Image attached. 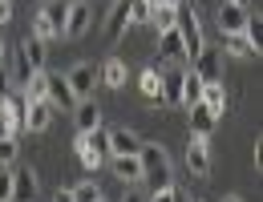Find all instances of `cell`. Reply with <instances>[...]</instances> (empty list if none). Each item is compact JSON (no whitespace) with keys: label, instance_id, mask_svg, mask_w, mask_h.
I'll return each instance as SVG.
<instances>
[{"label":"cell","instance_id":"obj_16","mask_svg":"<svg viewBox=\"0 0 263 202\" xmlns=\"http://www.w3.org/2000/svg\"><path fill=\"white\" fill-rule=\"evenodd\" d=\"M41 16H45V25L53 29V36H65V21H69V4H65V0L45 4V8H41Z\"/></svg>","mask_w":263,"mask_h":202},{"label":"cell","instance_id":"obj_43","mask_svg":"<svg viewBox=\"0 0 263 202\" xmlns=\"http://www.w3.org/2000/svg\"><path fill=\"white\" fill-rule=\"evenodd\" d=\"M223 202H243V198H239V194H227V198H223Z\"/></svg>","mask_w":263,"mask_h":202},{"label":"cell","instance_id":"obj_39","mask_svg":"<svg viewBox=\"0 0 263 202\" xmlns=\"http://www.w3.org/2000/svg\"><path fill=\"white\" fill-rule=\"evenodd\" d=\"M227 4H235V8H247V12H251V0H227Z\"/></svg>","mask_w":263,"mask_h":202},{"label":"cell","instance_id":"obj_37","mask_svg":"<svg viewBox=\"0 0 263 202\" xmlns=\"http://www.w3.org/2000/svg\"><path fill=\"white\" fill-rule=\"evenodd\" d=\"M8 21H12V4H8V0H0V25H8Z\"/></svg>","mask_w":263,"mask_h":202},{"label":"cell","instance_id":"obj_46","mask_svg":"<svg viewBox=\"0 0 263 202\" xmlns=\"http://www.w3.org/2000/svg\"><path fill=\"white\" fill-rule=\"evenodd\" d=\"M195 202H198V198H195Z\"/></svg>","mask_w":263,"mask_h":202},{"label":"cell","instance_id":"obj_9","mask_svg":"<svg viewBox=\"0 0 263 202\" xmlns=\"http://www.w3.org/2000/svg\"><path fill=\"white\" fill-rule=\"evenodd\" d=\"M49 105H53V109H57V105H61V109H73V105H77V97H73V89H69V81H65V73H49Z\"/></svg>","mask_w":263,"mask_h":202},{"label":"cell","instance_id":"obj_21","mask_svg":"<svg viewBox=\"0 0 263 202\" xmlns=\"http://www.w3.org/2000/svg\"><path fill=\"white\" fill-rule=\"evenodd\" d=\"M33 73H36V69L29 65V57H25L21 49H16V53H12V69H8V77H12V89H25Z\"/></svg>","mask_w":263,"mask_h":202},{"label":"cell","instance_id":"obj_3","mask_svg":"<svg viewBox=\"0 0 263 202\" xmlns=\"http://www.w3.org/2000/svg\"><path fill=\"white\" fill-rule=\"evenodd\" d=\"M69 89H73V97L77 101H89L93 97V85H98V65L93 61H77V65L65 73Z\"/></svg>","mask_w":263,"mask_h":202},{"label":"cell","instance_id":"obj_27","mask_svg":"<svg viewBox=\"0 0 263 202\" xmlns=\"http://www.w3.org/2000/svg\"><path fill=\"white\" fill-rule=\"evenodd\" d=\"M77 158H81V166H85V170H98L105 154H98V150L89 146V137H85V134H77Z\"/></svg>","mask_w":263,"mask_h":202},{"label":"cell","instance_id":"obj_11","mask_svg":"<svg viewBox=\"0 0 263 202\" xmlns=\"http://www.w3.org/2000/svg\"><path fill=\"white\" fill-rule=\"evenodd\" d=\"M89 33V4L85 0H73L69 4V21H65V36L69 41H77V36Z\"/></svg>","mask_w":263,"mask_h":202},{"label":"cell","instance_id":"obj_38","mask_svg":"<svg viewBox=\"0 0 263 202\" xmlns=\"http://www.w3.org/2000/svg\"><path fill=\"white\" fill-rule=\"evenodd\" d=\"M53 202H73V194H69V190H57V194H53Z\"/></svg>","mask_w":263,"mask_h":202},{"label":"cell","instance_id":"obj_36","mask_svg":"<svg viewBox=\"0 0 263 202\" xmlns=\"http://www.w3.org/2000/svg\"><path fill=\"white\" fill-rule=\"evenodd\" d=\"M174 198H178L174 186H170V190H158V194H150V202H174Z\"/></svg>","mask_w":263,"mask_h":202},{"label":"cell","instance_id":"obj_18","mask_svg":"<svg viewBox=\"0 0 263 202\" xmlns=\"http://www.w3.org/2000/svg\"><path fill=\"white\" fill-rule=\"evenodd\" d=\"M198 105H206V109H211V113L219 117V113L227 109V93H223V81H206V85H202V97H198Z\"/></svg>","mask_w":263,"mask_h":202},{"label":"cell","instance_id":"obj_33","mask_svg":"<svg viewBox=\"0 0 263 202\" xmlns=\"http://www.w3.org/2000/svg\"><path fill=\"white\" fill-rule=\"evenodd\" d=\"M0 202H12V166H0Z\"/></svg>","mask_w":263,"mask_h":202},{"label":"cell","instance_id":"obj_32","mask_svg":"<svg viewBox=\"0 0 263 202\" xmlns=\"http://www.w3.org/2000/svg\"><path fill=\"white\" fill-rule=\"evenodd\" d=\"M16 154H21V142L16 137H0V166H12Z\"/></svg>","mask_w":263,"mask_h":202},{"label":"cell","instance_id":"obj_34","mask_svg":"<svg viewBox=\"0 0 263 202\" xmlns=\"http://www.w3.org/2000/svg\"><path fill=\"white\" fill-rule=\"evenodd\" d=\"M0 137H12V117L4 109V101H0Z\"/></svg>","mask_w":263,"mask_h":202},{"label":"cell","instance_id":"obj_1","mask_svg":"<svg viewBox=\"0 0 263 202\" xmlns=\"http://www.w3.org/2000/svg\"><path fill=\"white\" fill-rule=\"evenodd\" d=\"M138 162H142V182L150 186V194H158V190H170V186H174V174H170V154H166L158 142H142Z\"/></svg>","mask_w":263,"mask_h":202},{"label":"cell","instance_id":"obj_5","mask_svg":"<svg viewBox=\"0 0 263 202\" xmlns=\"http://www.w3.org/2000/svg\"><path fill=\"white\" fill-rule=\"evenodd\" d=\"M138 150H142V137L134 134V130H109V146H105V154L109 158H138Z\"/></svg>","mask_w":263,"mask_h":202},{"label":"cell","instance_id":"obj_41","mask_svg":"<svg viewBox=\"0 0 263 202\" xmlns=\"http://www.w3.org/2000/svg\"><path fill=\"white\" fill-rule=\"evenodd\" d=\"M4 61H8V49H4V41H0V69H4Z\"/></svg>","mask_w":263,"mask_h":202},{"label":"cell","instance_id":"obj_19","mask_svg":"<svg viewBox=\"0 0 263 202\" xmlns=\"http://www.w3.org/2000/svg\"><path fill=\"white\" fill-rule=\"evenodd\" d=\"M162 105H182V69L162 73Z\"/></svg>","mask_w":263,"mask_h":202},{"label":"cell","instance_id":"obj_31","mask_svg":"<svg viewBox=\"0 0 263 202\" xmlns=\"http://www.w3.org/2000/svg\"><path fill=\"white\" fill-rule=\"evenodd\" d=\"M243 36L259 49V41H263V21H259V12H247V25H243Z\"/></svg>","mask_w":263,"mask_h":202},{"label":"cell","instance_id":"obj_15","mask_svg":"<svg viewBox=\"0 0 263 202\" xmlns=\"http://www.w3.org/2000/svg\"><path fill=\"white\" fill-rule=\"evenodd\" d=\"M138 89H142L150 101L162 105V73H158V65H146L142 73H138Z\"/></svg>","mask_w":263,"mask_h":202},{"label":"cell","instance_id":"obj_42","mask_svg":"<svg viewBox=\"0 0 263 202\" xmlns=\"http://www.w3.org/2000/svg\"><path fill=\"white\" fill-rule=\"evenodd\" d=\"M122 202H142V198H138V194H126V198H122Z\"/></svg>","mask_w":263,"mask_h":202},{"label":"cell","instance_id":"obj_35","mask_svg":"<svg viewBox=\"0 0 263 202\" xmlns=\"http://www.w3.org/2000/svg\"><path fill=\"white\" fill-rule=\"evenodd\" d=\"M12 93V77H8V69H0V101Z\"/></svg>","mask_w":263,"mask_h":202},{"label":"cell","instance_id":"obj_29","mask_svg":"<svg viewBox=\"0 0 263 202\" xmlns=\"http://www.w3.org/2000/svg\"><path fill=\"white\" fill-rule=\"evenodd\" d=\"M174 16H178V8H162V4H154V12H150V25H154L158 33H170V29H174Z\"/></svg>","mask_w":263,"mask_h":202},{"label":"cell","instance_id":"obj_2","mask_svg":"<svg viewBox=\"0 0 263 202\" xmlns=\"http://www.w3.org/2000/svg\"><path fill=\"white\" fill-rule=\"evenodd\" d=\"M174 29H178V36H182V53H186V61H195L198 53L206 49L202 45V21H198V12L182 0L178 4V16H174Z\"/></svg>","mask_w":263,"mask_h":202},{"label":"cell","instance_id":"obj_14","mask_svg":"<svg viewBox=\"0 0 263 202\" xmlns=\"http://www.w3.org/2000/svg\"><path fill=\"white\" fill-rule=\"evenodd\" d=\"M158 61H186L178 29H170V33H158Z\"/></svg>","mask_w":263,"mask_h":202},{"label":"cell","instance_id":"obj_25","mask_svg":"<svg viewBox=\"0 0 263 202\" xmlns=\"http://www.w3.org/2000/svg\"><path fill=\"white\" fill-rule=\"evenodd\" d=\"M21 93H25V101H45V97H49V73H45V69L33 73V77H29V85H25Z\"/></svg>","mask_w":263,"mask_h":202},{"label":"cell","instance_id":"obj_12","mask_svg":"<svg viewBox=\"0 0 263 202\" xmlns=\"http://www.w3.org/2000/svg\"><path fill=\"white\" fill-rule=\"evenodd\" d=\"M243 25H247V8H235V4L223 0V8H219V33L223 36H239Z\"/></svg>","mask_w":263,"mask_h":202},{"label":"cell","instance_id":"obj_45","mask_svg":"<svg viewBox=\"0 0 263 202\" xmlns=\"http://www.w3.org/2000/svg\"><path fill=\"white\" fill-rule=\"evenodd\" d=\"M101 202H105V198H101Z\"/></svg>","mask_w":263,"mask_h":202},{"label":"cell","instance_id":"obj_28","mask_svg":"<svg viewBox=\"0 0 263 202\" xmlns=\"http://www.w3.org/2000/svg\"><path fill=\"white\" fill-rule=\"evenodd\" d=\"M69 194H73V202H101V186L93 178H85V182H77Z\"/></svg>","mask_w":263,"mask_h":202},{"label":"cell","instance_id":"obj_20","mask_svg":"<svg viewBox=\"0 0 263 202\" xmlns=\"http://www.w3.org/2000/svg\"><path fill=\"white\" fill-rule=\"evenodd\" d=\"M215 122H219V117H215L206 105H191V130H195V137H211Z\"/></svg>","mask_w":263,"mask_h":202},{"label":"cell","instance_id":"obj_23","mask_svg":"<svg viewBox=\"0 0 263 202\" xmlns=\"http://www.w3.org/2000/svg\"><path fill=\"white\" fill-rule=\"evenodd\" d=\"M223 49H227L231 57H239V61H255V57H259V49H255L243 33H239V36H227V41H223Z\"/></svg>","mask_w":263,"mask_h":202},{"label":"cell","instance_id":"obj_13","mask_svg":"<svg viewBox=\"0 0 263 202\" xmlns=\"http://www.w3.org/2000/svg\"><path fill=\"white\" fill-rule=\"evenodd\" d=\"M126 77H130V69H126V61H105V65H98V81L101 85H109V89H122L126 85Z\"/></svg>","mask_w":263,"mask_h":202},{"label":"cell","instance_id":"obj_26","mask_svg":"<svg viewBox=\"0 0 263 202\" xmlns=\"http://www.w3.org/2000/svg\"><path fill=\"white\" fill-rule=\"evenodd\" d=\"M198 97H202V81H198L191 69H182V105L191 109V105H198Z\"/></svg>","mask_w":263,"mask_h":202},{"label":"cell","instance_id":"obj_22","mask_svg":"<svg viewBox=\"0 0 263 202\" xmlns=\"http://www.w3.org/2000/svg\"><path fill=\"white\" fill-rule=\"evenodd\" d=\"M21 53H25V57H29V65L41 73V69H45V57H49V45H45V41H36V36H25V41H21Z\"/></svg>","mask_w":263,"mask_h":202},{"label":"cell","instance_id":"obj_6","mask_svg":"<svg viewBox=\"0 0 263 202\" xmlns=\"http://www.w3.org/2000/svg\"><path fill=\"white\" fill-rule=\"evenodd\" d=\"M53 126V105L49 101H29L25 105V130L29 134H45Z\"/></svg>","mask_w":263,"mask_h":202},{"label":"cell","instance_id":"obj_24","mask_svg":"<svg viewBox=\"0 0 263 202\" xmlns=\"http://www.w3.org/2000/svg\"><path fill=\"white\" fill-rule=\"evenodd\" d=\"M114 174H118L122 182L138 186V182H142V162H138V158H114Z\"/></svg>","mask_w":263,"mask_h":202},{"label":"cell","instance_id":"obj_4","mask_svg":"<svg viewBox=\"0 0 263 202\" xmlns=\"http://www.w3.org/2000/svg\"><path fill=\"white\" fill-rule=\"evenodd\" d=\"M186 170L195 174V178H206L211 174V137H195L186 142Z\"/></svg>","mask_w":263,"mask_h":202},{"label":"cell","instance_id":"obj_7","mask_svg":"<svg viewBox=\"0 0 263 202\" xmlns=\"http://www.w3.org/2000/svg\"><path fill=\"white\" fill-rule=\"evenodd\" d=\"M191 73H195L202 85H206V81H219V73H223V57H219V49H202V53L195 57V69H191Z\"/></svg>","mask_w":263,"mask_h":202},{"label":"cell","instance_id":"obj_10","mask_svg":"<svg viewBox=\"0 0 263 202\" xmlns=\"http://www.w3.org/2000/svg\"><path fill=\"white\" fill-rule=\"evenodd\" d=\"M73 113H77V134H93V130H101V105L93 97H89V101H77Z\"/></svg>","mask_w":263,"mask_h":202},{"label":"cell","instance_id":"obj_17","mask_svg":"<svg viewBox=\"0 0 263 202\" xmlns=\"http://www.w3.org/2000/svg\"><path fill=\"white\" fill-rule=\"evenodd\" d=\"M126 25H130V8H126V0H114L109 21H105V36H109V41H118V36L126 33Z\"/></svg>","mask_w":263,"mask_h":202},{"label":"cell","instance_id":"obj_8","mask_svg":"<svg viewBox=\"0 0 263 202\" xmlns=\"http://www.w3.org/2000/svg\"><path fill=\"white\" fill-rule=\"evenodd\" d=\"M36 170H12V202H36Z\"/></svg>","mask_w":263,"mask_h":202},{"label":"cell","instance_id":"obj_44","mask_svg":"<svg viewBox=\"0 0 263 202\" xmlns=\"http://www.w3.org/2000/svg\"><path fill=\"white\" fill-rule=\"evenodd\" d=\"M174 202H195V198H182V194H178V198H174Z\"/></svg>","mask_w":263,"mask_h":202},{"label":"cell","instance_id":"obj_40","mask_svg":"<svg viewBox=\"0 0 263 202\" xmlns=\"http://www.w3.org/2000/svg\"><path fill=\"white\" fill-rule=\"evenodd\" d=\"M154 4H162V8H178L182 0H154Z\"/></svg>","mask_w":263,"mask_h":202},{"label":"cell","instance_id":"obj_30","mask_svg":"<svg viewBox=\"0 0 263 202\" xmlns=\"http://www.w3.org/2000/svg\"><path fill=\"white\" fill-rule=\"evenodd\" d=\"M126 8H130V25H150L154 4H146V0H126Z\"/></svg>","mask_w":263,"mask_h":202}]
</instances>
